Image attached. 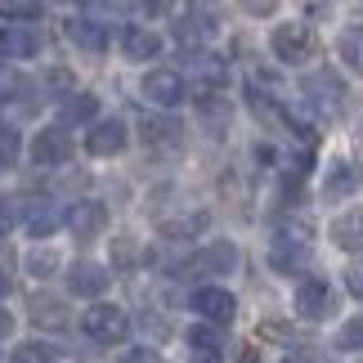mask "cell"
<instances>
[{"label":"cell","mask_w":363,"mask_h":363,"mask_svg":"<svg viewBox=\"0 0 363 363\" xmlns=\"http://www.w3.org/2000/svg\"><path fill=\"white\" fill-rule=\"evenodd\" d=\"M305 260H310V225H296V220L278 225L274 242H269V264H274V274H301Z\"/></svg>","instance_id":"obj_1"},{"label":"cell","mask_w":363,"mask_h":363,"mask_svg":"<svg viewBox=\"0 0 363 363\" xmlns=\"http://www.w3.org/2000/svg\"><path fill=\"white\" fill-rule=\"evenodd\" d=\"M269 50H274V59H278V63L301 67V63L318 59V36H314L305 23H278V27H274V36H269Z\"/></svg>","instance_id":"obj_2"},{"label":"cell","mask_w":363,"mask_h":363,"mask_svg":"<svg viewBox=\"0 0 363 363\" xmlns=\"http://www.w3.org/2000/svg\"><path fill=\"white\" fill-rule=\"evenodd\" d=\"M81 328H86V337H90V341H99V345H117L125 332H130V314H125L121 305L99 301V305H90V310H86Z\"/></svg>","instance_id":"obj_3"},{"label":"cell","mask_w":363,"mask_h":363,"mask_svg":"<svg viewBox=\"0 0 363 363\" xmlns=\"http://www.w3.org/2000/svg\"><path fill=\"white\" fill-rule=\"evenodd\" d=\"M301 94H305V104H310L318 117H337L341 104H345V86H341L337 72H314V77H305V81H301Z\"/></svg>","instance_id":"obj_4"},{"label":"cell","mask_w":363,"mask_h":363,"mask_svg":"<svg viewBox=\"0 0 363 363\" xmlns=\"http://www.w3.org/2000/svg\"><path fill=\"white\" fill-rule=\"evenodd\" d=\"M332 310H337V291H332L328 278H305L296 287V318L323 323V318H332Z\"/></svg>","instance_id":"obj_5"},{"label":"cell","mask_w":363,"mask_h":363,"mask_svg":"<svg viewBox=\"0 0 363 363\" xmlns=\"http://www.w3.org/2000/svg\"><path fill=\"white\" fill-rule=\"evenodd\" d=\"M139 90H144V99H148V104H157V108H175V104H184L189 81H184V72H175V67H152V72H144Z\"/></svg>","instance_id":"obj_6"},{"label":"cell","mask_w":363,"mask_h":363,"mask_svg":"<svg viewBox=\"0 0 363 363\" xmlns=\"http://www.w3.org/2000/svg\"><path fill=\"white\" fill-rule=\"evenodd\" d=\"M184 72H189V81H193V94L202 99V94H220V90H225V81H229V63L220 59V54L198 50V54H189Z\"/></svg>","instance_id":"obj_7"},{"label":"cell","mask_w":363,"mask_h":363,"mask_svg":"<svg viewBox=\"0 0 363 363\" xmlns=\"http://www.w3.org/2000/svg\"><path fill=\"white\" fill-rule=\"evenodd\" d=\"M233 269H238V247L233 242H211V247L193 251L189 264H184L189 278H220V274H233Z\"/></svg>","instance_id":"obj_8"},{"label":"cell","mask_w":363,"mask_h":363,"mask_svg":"<svg viewBox=\"0 0 363 363\" xmlns=\"http://www.w3.org/2000/svg\"><path fill=\"white\" fill-rule=\"evenodd\" d=\"M67 229H72V238H77L81 247L94 242V238L108 229V206H104V202H90V198L72 202V211H67Z\"/></svg>","instance_id":"obj_9"},{"label":"cell","mask_w":363,"mask_h":363,"mask_svg":"<svg viewBox=\"0 0 363 363\" xmlns=\"http://www.w3.org/2000/svg\"><path fill=\"white\" fill-rule=\"evenodd\" d=\"M67 291L81 301H94V296H104L108 283H113V274L104 269V264H94V260H77V264H67Z\"/></svg>","instance_id":"obj_10"},{"label":"cell","mask_w":363,"mask_h":363,"mask_svg":"<svg viewBox=\"0 0 363 363\" xmlns=\"http://www.w3.org/2000/svg\"><path fill=\"white\" fill-rule=\"evenodd\" d=\"M193 310L211 328H225V323H233V314H238V301H233V291H225V287H198L193 291Z\"/></svg>","instance_id":"obj_11"},{"label":"cell","mask_w":363,"mask_h":363,"mask_svg":"<svg viewBox=\"0 0 363 363\" xmlns=\"http://www.w3.org/2000/svg\"><path fill=\"white\" fill-rule=\"evenodd\" d=\"M175 36H179V45H189V54H198V45H206L216 36V13L211 9H184L175 23Z\"/></svg>","instance_id":"obj_12"},{"label":"cell","mask_w":363,"mask_h":363,"mask_svg":"<svg viewBox=\"0 0 363 363\" xmlns=\"http://www.w3.org/2000/svg\"><path fill=\"white\" fill-rule=\"evenodd\" d=\"M45 50V36L27 23H13V32H0V59H36Z\"/></svg>","instance_id":"obj_13"},{"label":"cell","mask_w":363,"mask_h":363,"mask_svg":"<svg viewBox=\"0 0 363 363\" xmlns=\"http://www.w3.org/2000/svg\"><path fill=\"white\" fill-rule=\"evenodd\" d=\"M67 157H72V139H67V130H59V125H54V130H40L36 139H32V162L36 166H63Z\"/></svg>","instance_id":"obj_14"},{"label":"cell","mask_w":363,"mask_h":363,"mask_svg":"<svg viewBox=\"0 0 363 363\" xmlns=\"http://www.w3.org/2000/svg\"><path fill=\"white\" fill-rule=\"evenodd\" d=\"M121 148H125V125H121V117L94 121V130L86 135V152H90V157H117Z\"/></svg>","instance_id":"obj_15"},{"label":"cell","mask_w":363,"mask_h":363,"mask_svg":"<svg viewBox=\"0 0 363 363\" xmlns=\"http://www.w3.org/2000/svg\"><path fill=\"white\" fill-rule=\"evenodd\" d=\"M139 135H144L148 148H179L184 144V121L179 117H144Z\"/></svg>","instance_id":"obj_16"},{"label":"cell","mask_w":363,"mask_h":363,"mask_svg":"<svg viewBox=\"0 0 363 363\" xmlns=\"http://www.w3.org/2000/svg\"><path fill=\"white\" fill-rule=\"evenodd\" d=\"M67 40H72L77 50H86V54H104V50H108V32H104V23H94L90 13H81V18L67 23Z\"/></svg>","instance_id":"obj_17"},{"label":"cell","mask_w":363,"mask_h":363,"mask_svg":"<svg viewBox=\"0 0 363 363\" xmlns=\"http://www.w3.org/2000/svg\"><path fill=\"white\" fill-rule=\"evenodd\" d=\"M59 225H67V211H59L54 202H32L27 206V225L23 229L32 233V238H54Z\"/></svg>","instance_id":"obj_18"},{"label":"cell","mask_w":363,"mask_h":363,"mask_svg":"<svg viewBox=\"0 0 363 363\" xmlns=\"http://www.w3.org/2000/svg\"><path fill=\"white\" fill-rule=\"evenodd\" d=\"M121 54L135 59V63L162 59V40H157V32H148V27H125V32H121Z\"/></svg>","instance_id":"obj_19"},{"label":"cell","mask_w":363,"mask_h":363,"mask_svg":"<svg viewBox=\"0 0 363 363\" xmlns=\"http://www.w3.org/2000/svg\"><path fill=\"white\" fill-rule=\"evenodd\" d=\"M206 225H211V216H206V211H184V216H175V220H162L157 233H162L166 242H184V238L206 233Z\"/></svg>","instance_id":"obj_20"},{"label":"cell","mask_w":363,"mask_h":363,"mask_svg":"<svg viewBox=\"0 0 363 363\" xmlns=\"http://www.w3.org/2000/svg\"><path fill=\"white\" fill-rule=\"evenodd\" d=\"M27 318H32L36 328H63L67 323V305L59 296H45V291H36L32 301H27Z\"/></svg>","instance_id":"obj_21"},{"label":"cell","mask_w":363,"mask_h":363,"mask_svg":"<svg viewBox=\"0 0 363 363\" xmlns=\"http://www.w3.org/2000/svg\"><path fill=\"white\" fill-rule=\"evenodd\" d=\"M332 242L341 251H363V211H341L332 220Z\"/></svg>","instance_id":"obj_22"},{"label":"cell","mask_w":363,"mask_h":363,"mask_svg":"<svg viewBox=\"0 0 363 363\" xmlns=\"http://www.w3.org/2000/svg\"><path fill=\"white\" fill-rule=\"evenodd\" d=\"M354 189H359L354 166H350V162H332V166H328V179H323V198H328V202H341V198H350Z\"/></svg>","instance_id":"obj_23"},{"label":"cell","mask_w":363,"mask_h":363,"mask_svg":"<svg viewBox=\"0 0 363 363\" xmlns=\"http://www.w3.org/2000/svg\"><path fill=\"white\" fill-rule=\"evenodd\" d=\"M198 117H202V125L211 135H220L229 125V117H233V104H229V94H202L198 99Z\"/></svg>","instance_id":"obj_24"},{"label":"cell","mask_w":363,"mask_h":363,"mask_svg":"<svg viewBox=\"0 0 363 363\" xmlns=\"http://www.w3.org/2000/svg\"><path fill=\"white\" fill-rule=\"evenodd\" d=\"M94 117H99V99L77 90L72 99L59 108V130H63V125H86V121H94Z\"/></svg>","instance_id":"obj_25"},{"label":"cell","mask_w":363,"mask_h":363,"mask_svg":"<svg viewBox=\"0 0 363 363\" xmlns=\"http://www.w3.org/2000/svg\"><path fill=\"white\" fill-rule=\"evenodd\" d=\"M337 54H341V63L350 67V72L363 77V27H345L341 40H337Z\"/></svg>","instance_id":"obj_26"},{"label":"cell","mask_w":363,"mask_h":363,"mask_svg":"<svg viewBox=\"0 0 363 363\" xmlns=\"http://www.w3.org/2000/svg\"><path fill=\"white\" fill-rule=\"evenodd\" d=\"M23 157V135L18 125H0V171H13Z\"/></svg>","instance_id":"obj_27"},{"label":"cell","mask_w":363,"mask_h":363,"mask_svg":"<svg viewBox=\"0 0 363 363\" xmlns=\"http://www.w3.org/2000/svg\"><path fill=\"white\" fill-rule=\"evenodd\" d=\"M59 251H54V247H36V251H27V260H23V269L27 274H36V278H50L54 269H59Z\"/></svg>","instance_id":"obj_28"},{"label":"cell","mask_w":363,"mask_h":363,"mask_svg":"<svg viewBox=\"0 0 363 363\" xmlns=\"http://www.w3.org/2000/svg\"><path fill=\"white\" fill-rule=\"evenodd\" d=\"M27 206H32V202H23V198H5V193H0V233L13 229V225H27Z\"/></svg>","instance_id":"obj_29"},{"label":"cell","mask_w":363,"mask_h":363,"mask_svg":"<svg viewBox=\"0 0 363 363\" xmlns=\"http://www.w3.org/2000/svg\"><path fill=\"white\" fill-rule=\"evenodd\" d=\"M45 90L54 94V99H72V94H77V81H72V72H63V67H54V72L45 77Z\"/></svg>","instance_id":"obj_30"},{"label":"cell","mask_w":363,"mask_h":363,"mask_svg":"<svg viewBox=\"0 0 363 363\" xmlns=\"http://www.w3.org/2000/svg\"><path fill=\"white\" fill-rule=\"evenodd\" d=\"M220 345H225V341H220L216 328H206V323L189 328V350H220ZM220 354H225V350H220Z\"/></svg>","instance_id":"obj_31"},{"label":"cell","mask_w":363,"mask_h":363,"mask_svg":"<svg viewBox=\"0 0 363 363\" xmlns=\"http://www.w3.org/2000/svg\"><path fill=\"white\" fill-rule=\"evenodd\" d=\"M0 18H23L32 27L36 18H45V5H0Z\"/></svg>","instance_id":"obj_32"},{"label":"cell","mask_w":363,"mask_h":363,"mask_svg":"<svg viewBox=\"0 0 363 363\" xmlns=\"http://www.w3.org/2000/svg\"><path fill=\"white\" fill-rule=\"evenodd\" d=\"M341 350H363V314L341 328Z\"/></svg>","instance_id":"obj_33"},{"label":"cell","mask_w":363,"mask_h":363,"mask_svg":"<svg viewBox=\"0 0 363 363\" xmlns=\"http://www.w3.org/2000/svg\"><path fill=\"white\" fill-rule=\"evenodd\" d=\"M13 363H54V350L50 345H18Z\"/></svg>","instance_id":"obj_34"},{"label":"cell","mask_w":363,"mask_h":363,"mask_svg":"<svg viewBox=\"0 0 363 363\" xmlns=\"http://www.w3.org/2000/svg\"><path fill=\"white\" fill-rule=\"evenodd\" d=\"M121 363H162V354H157V350H148V345H135V350H125V354H121Z\"/></svg>","instance_id":"obj_35"},{"label":"cell","mask_w":363,"mask_h":363,"mask_svg":"<svg viewBox=\"0 0 363 363\" xmlns=\"http://www.w3.org/2000/svg\"><path fill=\"white\" fill-rule=\"evenodd\" d=\"M135 256H139V251H135V242H130V238H121V242L113 247V260L121 264V269H125V264H135Z\"/></svg>","instance_id":"obj_36"},{"label":"cell","mask_w":363,"mask_h":363,"mask_svg":"<svg viewBox=\"0 0 363 363\" xmlns=\"http://www.w3.org/2000/svg\"><path fill=\"white\" fill-rule=\"evenodd\" d=\"M345 287H350V296L363 301V264H350V269H345Z\"/></svg>","instance_id":"obj_37"},{"label":"cell","mask_w":363,"mask_h":363,"mask_svg":"<svg viewBox=\"0 0 363 363\" xmlns=\"http://www.w3.org/2000/svg\"><path fill=\"white\" fill-rule=\"evenodd\" d=\"M287 363H328V354H318V350H310V345H301V350L287 354Z\"/></svg>","instance_id":"obj_38"},{"label":"cell","mask_w":363,"mask_h":363,"mask_svg":"<svg viewBox=\"0 0 363 363\" xmlns=\"http://www.w3.org/2000/svg\"><path fill=\"white\" fill-rule=\"evenodd\" d=\"M225 354L220 350H189V363H220Z\"/></svg>","instance_id":"obj_39"},{"label":"cell","mask_w":363,"mask_h":363,"mask_svg":"<svg viewBox=\"0 0 363 363\" xmlns=\"http://www.w3.org/2000/svg\"><path fill=\"white\" fill-rule=\"evenodd\" d=\"M5 337H13V314L0 310V341H5Z\"/></svg>","instance_id":"obj_40"},{"label":"cell","mask_w":363,"mask_h":363,"mask_svg":"<svg viewBox=\"0 0 363 363\" xmlns=\"http://www.w3.org/2000/svg\"><path fill=\"white\" fill-rule=\"evenodd\" d=\"M238 363H260V350H256V345H247V350L238 354Z\"/></svg>","instance_id":"obj_41"},{"label":"cell","mask_w":363,"mask_h":363,"mask_svg":"<svg viewBox=\"0 0 363 363\" xmlns=\"http://www.w3.org/2000/svg\"><path fill=\"white\" fill-rule=\"evenodd\" d=\"M9 287H13V278H9L5 269H0V296H9Z\"/></svg>","instance_id":"obj_42"}]
</instances>
